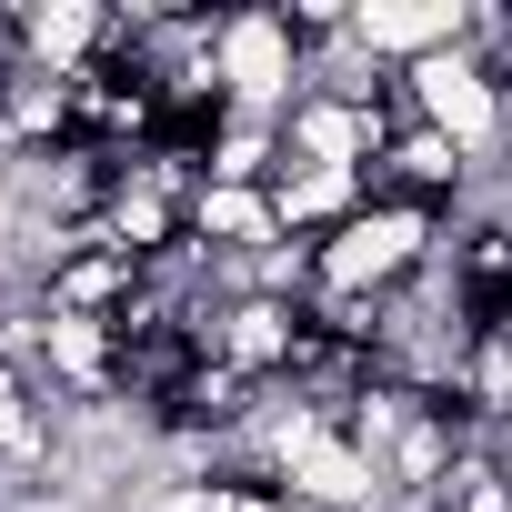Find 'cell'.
I'll list each match as a JSON object with an SVG mask.
<instances>
[{"instance_id":"obj_1","label":"cell","mask_w":512,"mask_h":512,"mask_svg":"<svg viewBox=\"0 0 512 512\" xmlns=\"http://www.w3.org/2000/svg\"><path fill=\"white\" fill-rule=\"evenodd\" d=\"M322 251V292H402L432 251H442V211H412V201H362Z\"/></svg>"},{"instance_id":"obj_2","label":"cell","mask_w":512,"mask_h":512,"mask_svg":"<svg viewBox=\"0 0 512 512\" xmlns=\"http://www.w3.org/2000/svg\"><path fill=\"white\" fill-rule=\"evenodd\" d=\"M402 121L442 131L462 161H492V151H512V141H502V81H492V71L462 51V41L402 71Z\"/></svg>"},{"instance_id":"obj_3","label":"cell","mask_w":512,"mask_h":512,"mask_svg":"<svg viewBox=\"0 0 512 512\" xmlns=\"http://www.w3.org/2000/svg\"><path fill=\"white\" fill-rule=\"evenodd\" d=\"M302 101H312V91H302L292 21H282V11H221V111L292 121Z\"/></svg>"},{"instance_id":"obj_4","label":"cell","mask_w":512,"mask_h":512,"mask_svg":"<svg viewBox=\"0 0 512 512\" xmlns=\"http://www.w3.org/2000/svg\"><path fill=\"white\" fill-rule=\"evenodd\" d=\"M352 41H362L382 71H412V61H432V51L462 41V0H362V11H352Z\"/></svg>"},{"instance_id":"obj_5","label":"cell","mask_w":512,"mask_h":512,"mask_svg":"<svg viewBox=\"0 0 512 512\" xmlns=\"http://www.w3.org/2000/svg\"><path fill=\"white\" fill-rule=\"evenodd\" d=\"M101 41H111V11H91V0H51V11H21V51H31V71L81 81V71L101 61Z\"/></svg>"},{"instance_id":"obj_6","label":"cell","mask_w":512,"mask_h":512,"mask_svg":"<svg viewBox=\"0 0 512 512\" xmlns=\"http://www.w3.org/2000/svg\"><path fill=\"white\" fill-rule=\"evenodd\" d=\"M191 241H201V251H262V241H282V221H272V191L201 181V191H191Z\"/></svg>"},{"instance_id":"obj_7","label":"cell","mask_w":512,"mask_h":512,"mask_svg":"<svg viewBox=\"0 0 512 512\" xmlns=\"http://www.w3.org/2000/svg\"><path fill=\"white\" fill-rule=\"evenodd\" d=\"M231 512H292V502H282V492H241Z\"/></svg>"}]
</instances>
